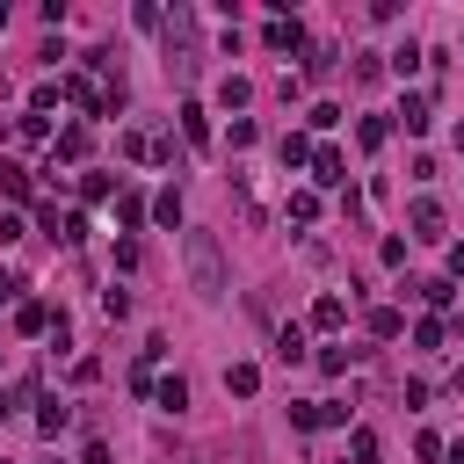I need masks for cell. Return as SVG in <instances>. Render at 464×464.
I'll use <instances>...</instances> for the list:
<instances>
[{"mask_svg": "<svg viewBox=\"0 0 464 464\" xmlns=\"http://www.w3.org/2000/svg\"><path fill=\"white\" fill-rule=\"evenodd\" d=\"M181 254H188L196 297H225V246H218V232H181Z\"/></svg>", "mask_w": 464, "mask_h": 464, "instance_id": "obj_1", "label": "cell"}, {"mask_svg": "<svg viewBox=\"0 0 464 464\" xmlns=\"http://www.w3.org/2000/svg\"><path fill=\"white\" fill-rule=\"evenodd\" d=\"M160 36H167V72H174V80H196V58H203V51H196V14L174 7Z\"/></svg>", "mask_w": 464, "mask_h": 464, "instance_id": "obj_2", "label": "cell"}, {"mask_svg": "<svg viewBox=\"0 0 464 464\" xmlns=\"http://www.w3.org/2000/svg\"><path fill=\"white\" fill-rule=\"evenodd\" d=\"M65 102H72V109H87V116H109V94H102L87 72H72V80H65Z\"/></svg>", "mask_w": 464, "mask_h": 464, "instance_id": "obj_3", "label": "cell"}, {"mask_svg": "<svg viewBox=\"0 0 464 464\" xmlns=\"http://www.w3.org/2000/svg\"><path fill=\"white\" fill-rule=\"evenodd\" d=\"M406 225H413L406 239H442V203H435V196H420V203L406 210Z\"/></svg>", "mask_w": 464, "mask_h": 464, "instance_id": "obj_4", "label": "cell"}, {"mask_svg": "<svg viewBox=\"0 0 464 464\" xmlns=\"http://www.w3.org/2000/svg\"><path fill=\"white\" fill-rule=\"evenodd\" d=\"M312 181H319V188H341V181H348V160H341L334 145H319V152H312Z\"/></svg>", "mask_w": 464, "mask_h": 464, "instance_id": "obj_5", "label": "cell"}, {"mask_svg": "<svg viewBox=\"0 0 464 464\" xmlns=\"http://www.w3.org/2000/svg\"><path fill=\"white\" fill-rule=\"evenodd\" d=\"M392 123H399V130H406V138H420V130H428V123H435V116H428V102H420V94H406V102H399V109H392Z\"/></svg>", "mask_w": 464, "mask_h": 464, "instance_id": "obj_6", "label": "cell"}, {"mask_svg": "<svg viewBox=\"0 0 464 464\" xmlns=\"http://www.w3.org/2000/svg\"><path fill=\"white\" fill-rule=\"evenodd\" d=\"M72 167V160H87V123H72V130H58V145H51V167Z\"/></svg>", "mask_w": 464, "mask_h": 464, "instance_id": "obj_7", "label": "cell"}, {"mask_svg": "<svg viewBox=\"0 0 464 464\" xmlns=\"http://www.w3.org/2000/svg\"><path fill=\"white\" fill-rule=\"evenodd\" d=\"M420 58H428L420 44H399V51H384V65H392L399 80H413V72H420Z\"/></svg>", "mask_w": 464, "mask_h": 464, "instance_id": "obj_8", "label": "cell"}, {"mask_svg": "<svg viewBox=\"0 0 464 464\" xmlns=\"http://www.w3.org/2000/svg\"><path fill=\"white\" fill-rule=\"evenodd\" d=\"M283 218H290V225H312V218H319V196H312V188H290Z\"/></svg>", "mask_w": 464, "mask_h": 464, "instance_id": "obj_9", "label": "cell"}, {"mask_svg": "<svg viewBox=\"0 0 464 464\" xmlns=\"http://www.w3.org/2000/svg\"><path fill=\"white\" fill-rule=\"evenodd\" d=\"M341 319H348V304H341V297H334V290H326V297H319V304H312V326H319V334H334V326H341Z\"/></svg>", "mask_w": 464, "mask_h": 464, "instance_id": "obj_10", "label": "cell"}, {"mask_svg": "<svg viewBox=\"0 0 464 464\" xmlns=\"http://www.w3.org/2000/svg\"><path fill=\"white\" fill-rule=\"evenodd\" d=\"M254 384H261L254 362H232V370H225V392H232V399H254Z\"/></svg>", "mask_w": 464, "mask_h": 464, "instance_id": "obj_11", "label": "cell"}, {"mask_svg": "<svg viewBox=\"0 0 464 464\" xmlns=\"http://www.w3.org/2000/svg\"><path fill=\"white\" fill-rule=\"evenodd\" d=\"M355 138H362V152H377V145L392 138V116H362V123H355Z\"/></svg>", "mask_w": 464, "mask_h": 464, "instance_id": "obj_12", "label": "cell"}, {"mask_svg": "<svg viewBox=\"0 0 464 464\" xmlns=\"http://www.w3.org/2000/svg\"><path fill=\"white\" fill-rule=\"evenodd\" d=\"M152 399H160L167 413H181V406H188V384H181V377H160V384H152Z\"/></svg>", "mask_w": 464, "mask_h": 464, "instance_id": "obj_13", "label": "cell"}, {"mask_svg": "<svg viewBox=\"0 0 464 464\" xmlns=\"http://www.w3.org/2000/svg\"><path fill=\"white\" fill-rule=\"evenodd\" d=\"M297 44H304L297 22H268V51H297Z\"/></svg>", "mask_w": 464, "mask_h": 464, "instance_id": "obj_14", "label": "cell"}, {"mask_svg": "<svg viewBox=\"0 0 464 464\" xmlns=\"http://www.w3.org/2000/svg\"><path fill=\"white\" fill-rule=\"evenodd\" d=\"M181 138H188V145H203V138H210V116H203V109H196V102H188V109H181Z\"/></svg>", "mask_w": 464, "mask_h": 464, "instance_id": "obj_15", "label": "cell"}, {"mask_svg": "<svg viewBox=\"0 0 464 464\" xmlns=\"http://www.w3.org/2000/svg\"><path fill=\"white\" fill-rule=\"evenodd\" d=\"M413 290H420V304H435V312H442V304H450V297H457V290H450V283H442V276H420V283H413Z\"/></svg>", "mask_w": 464, "mask_h": 464, "instance_id": "obj_16", "label": "cell"}, {"mask_svg": "<svg viewBox=\"0 0 464 464\" xmlns=\"http://www.w3.org/2000/svg\"><path fill=\"white\" fill-rule=\"evenodd\" d=\"M399 326H406V319H399L392 304H377V312H370V334H377V341H399Z\"/></svg>", "mask_w": 464, "mask_h": 464, "instance_id": "obj_17", "label": "cell"}, {"mask_svg": "<svg viewBox=\"0 0 464 464\" xmlns=\"http://www.w3.org/2000/svg\"><path fill=\"white\" fill-rule=\"evenodd\" d=\"M297 355H304V326H283L276 334V362H297Z\"/></svg>", "mask_w": 464, "mask_h": 464, "instance_id": "obj_18", "label": "cell"}, {"mask_svg": "<svg viewBox=\"0 0 464 464\" xmlns=\"http://www.w3.org/2000/svg\"><path fill=\"white\" fill-rule=\"evenodd\" d=\"M290 428H326V413H319V399H290Z\"/></svg>", "mask_w": 464, "mask_h": 464, "instance_id": "obj_19", "label": "cell"}, {"mask_svg": "<svg viewBox=\"0 0 464 464\" xmlns=\"http://www.w3.org/2000/svg\"><path fill=\"white\" fill-rule=\"evenodd\" d=\"M283 167H312V145H304V130H290V138H283Z\"/></svg>", "mask_w": 464, "mask_h": 464, "instance_id": "obj_20", "label": "cell"}, {"mask_svg": "<svg viewBox=\"0 0 464 464\" xmlns=\"http://www.w3.org/2000/svg\"><path fill=\"white\" fill-rule=\"evenodd\" d=\"M0 188H7V196H29V167H14V160H0Z\"/></svg>", "mask_w": 464, "mask_h": 464, "instance_id": "obj_21", "label": "cell"}, {"mask_svg": "<svg viewBox=\"0 0 464 464\" xmlns=\"http://www.w3.org/2000/svg\"><path fill=\"white\" fill-rule=\"evenodd\" d=\"M152 218L174 232V225H181V196H174V188H167V196H152Z\"/></svg>", "mask_w": 464, "mask_h": 464, "instance_id": "obj_22", "label": "cell"}, {"mask_svg": "<svg viewBox=\"0 0 464 464\" xmlns=\"http://www.w3.org/2000/svg\"><path fill=\"white\" fill-rule=\"evenodd\" d=\"M14 326H22V334H44V326H51V304H22Z\"/></svg>", "mask_w": 464, "mask_h": 464, "instance_id": "obj_23", "label": "cell"}, {"mask_svg": "<svg viewBox=\"0 0 464 464\" xmlns=\"http://www.w3.org/2000/svg\"><path fill=\"white\" fill-rule=\"evenodd\" d=\"M65 420H72V406H58V399H51V406H44V413H36V428H44V435H58V428H65Z\"/></svg>", "mask_w": 464, "mask_h": 464, "instance_id": "obj_24", "label": "cell"}, {"mask_svg": "<svg viewBox=\"0 0 464 464\" xmlns=\"http://www.w3.org/2000/svg\"><path fill=\"white\" fill-rule=\"evenodd\" d=\"M348 457H355V464H377V435H370V428H355V442H348Z\"/></svg>", "mask_w": 464, "mask_h": 464, "instance_id": "obj_25", "label": "cell"}, {"mask_svg": "<svg viewBox=\"0 0 464 464\" xmlns=\"http://www.w3.org/2000/svg\"><path fill=\"white\" fill-rule=\"evenodd\" d=\"M377 72H384V58H377V51H355V80H362V87H370V80H377Z\"/></svg>", "mask_w": 464, "mask_h": 464, "instance_id": "obj_26", "label": "cell"}, {"mask_svg": "<svg viewBox=\"0 0 464 464\" xmlns=\"http://www.w3.org/2000/svg\"><path fill=\"white\" fill-rule=\"evenodd\" d=\"M246 94H254L246 80H225V87H218V102H225V109H246Z\"/></svg>", "mask_w": 464, "mask_h": 464, "instance_id": "obj_27", "label": "cell"}, {"mask_svg": "<svg viewBox=\"0 0 464 464\" xmlns=\"http://www.w3.org/2000/svg\"><path fill=\"white\" fill-rule=\"evenodd\" d=\"M80 464H109V442H87V450H80Z\"/></svg>", "mask_w": 464, "mask_h": 464, "instance_id": "obj_28", "label": "cell"}, {"mask_svg": "<svg viewBox=\"0 0 464 464\" xmlns=\"http://www.w3.org/2000/svg\"><path fill=\"white\" fill-rule=\"evenodd\" d=\"M14 290H22V283H14V276H0V297H14Z\"/></svg>", "mask_w": 464, "mask_h": 464, "instance_id": "obj_29", "label": "cell"}]
</instances>
